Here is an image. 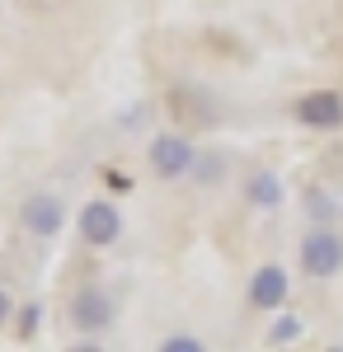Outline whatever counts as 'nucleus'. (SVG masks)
<instances>
[{"mask_svg":"<svg viewBox=\"0 0 343 352\" xmlns=\"http://www.w3.org/2000/svg\"><path fill=\"white\" fill-rule=\"evenodd\" d=\"M301 268L311 272V277H334V272L343 268V244H339V235H329V230L306 235V244H301Z\"/></svg>","mask_w":343,"mask_h":352,"instance_id":"nucleus-1","label":"nucleus"},{"mask_svg":"<svg viewBox=\"0 0 343 352\" xmlns=\"http://www.w3.org/2000/svg\"><path fill=\"white\" fill-rule=\"evenodd\" d=\"M61 226H66V207L56 202L52 192H33V197L24 202V230H28V235L52 240Z\"/></svg>","mask_w":343,"mask_h":352,"instance_id":"nucleus-2","label":"nucleus"},{"mask_svg":"<svg viewBox=\"0 0 343 352\" xmlns=\"http://www.w3.org/2000/svg\"><path fill=\"white\" fill-rule=\"evenodd\" d=\"M193 146H188L184 136H156L151 141V169H156L160 179H179V174H188L193 169Z\"/></svg>","mask_w":343,"mask_h":352,"instance_id":"nucleus-3","label":"nucleus"},{"mask_svg":"<svg viewBox=\"0 0 343 352\" xmlns=\"http://www.w3.org/2000/svg\"><path fill=\"white\" fill-rule=\"evenodd\" d=\"M296 118H301L306 127L329 132V127H339V122H343V99L334 94V89H311V94L296 104Z\"/></svg>","mask_w":343,"mask_h":352,"instance_id":"nucleus-4","label":"nucleus"},{"mask_svg":"<svg viewBox=\"0 0 343 352\" xmlns=\"http://www.w3.org/2000/svg\"><path fill=\"white\" fill-rule=\"evenodd\" d=\"M118 230H123V217H118L113 202H85V212H80V235L90 244H113Z\"/></svg>","mask_w":343,"mask_h":352,"instance_id":"nucleus-5","label":"nucleus"},{"mask_svg":"<svg viewBox=\"0 0 343 352\" xmlns=\"http://www.w3.org/2000/svg\"><path fill=\"white\" fill-rule=\"evenodd\" d=\"M108 320H113V300H108L104 292L90 287V292H80V296L71 300V324L76 329H90V333H94V329H104Z\"/></svg>","mask_w":343,"mask_h":352,"instance_id":"nucleus-6","label":"nucleus"},{"mask_svg":"<svg viewBox=\"0 0 343 352\" xmlns=\"http://www.w3.org/2000/svg\"><path fill=\"white\" fill-rule=\"evenodd\" d=\"M249 300L259 305V310H278L282 300H287V272L282 268H259L254 272V282H249Z\"/></svg>","mask_w":343,"mask_h":352,"instance_id":"nucleus-7","label":"nucleus"},{"mask_svg":"<svg viewBox=\"0 0 343 352\" xmlns=\"http://www.w3.org/2000/svg\"><path fill=\"white\" fill-rule=\"evenodd\" d=\"M249 202L254 207H278L282 202V179L278 174H254L249 179Z\"/></svg>","mask_w":343,"mask_h":352,"instance_id":"nucleus-8","label":"nucleus"},{"mask_svg":"<svg viewBox=\"0 0 343 352\" xmlns=\"http://www.w3.org/2000/svg\"><path fill=\"white\" fill-rule=\"evenodd\" d=\"M160 352H202V343H198V338H165Z\"/></svg>","mask_w":343,"mask_h":352,"instance_id":"nucleus-9","label":"nucleus"},{"mask_svg":"<svg viewBox=\"0 0 343 352\" xmlns=\"http://www.w3.org/2000/svg\"><path fill=\"white\" fill-rule=\"evenodd\" d=\"M38 315H43V310H38V305H28V310H24V324H19V333H33V329H38Z\"/></svg>","mask_w":343,"mask_h":352,"instance_id":"nucleus-10","label":"nucleus"},{"mask_svg":"<svg viewBox=\"0 0 343 352\" xmlns=\"http://www.w3.org/2000/svg\"><path fill=\"white\" fill-rule=\"evenodd\" d=\"M296 333H301V324H296V320H282V324L273 329V338H296Z\"/></svg>","mask_w":343,"mask_h":352,"instance_id":"nucleus-11","label":"nucleus"},{"mask_svg":"<svg viewBox=\"0 0 343 352\" xmlns=\"http://www.w3.org/2000/svg\"><path fill=\"white\" fill-rule=\"evenodd\" d=\"M10 315H14V300H10V292H5V287H0V324H5V320H10Z\"/></svg>","mask_w":343,"mask_h":352,"instance_id":"nucleus-12","label":"nucleus"},{"mask_svg":"<svg viewBox=\"0 0 343 352\" xmlns=\"http://www.w3.org/2000/svg\"><path fill=\"white\" fill-rule=\"evenodd\" d=\"M71 352H104V348H94V343H76Z\"/></svg>","mask_w":343,"mask_h":352,"instance_id":"nucleus-13","label":"nucleus"},{"mask_svg":"<svg viewBox=\"0 0 343 352\" xmlns=\"http://www.w3.org/2000/svg\"><path fill=\"white\" fill-rule=\"evenodd\" d=\"M329 352H343V348H329Z\"/></svg>","mask_w":343,"mask_h":352,"instance_id":"nucleus-14","label":"nucleus"}]
</instances>
